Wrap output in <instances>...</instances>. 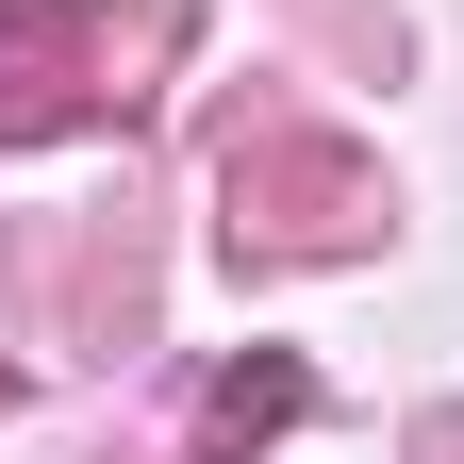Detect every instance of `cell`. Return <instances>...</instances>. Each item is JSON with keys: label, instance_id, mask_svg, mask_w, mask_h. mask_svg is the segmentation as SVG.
Listing matches in <instances>:
<instances>
[{"label": "cell", "instance_id": "1", "mask_svg": "<svg viewBox=\"0 0 464 464\" xmlns=\"http://www.w3.org/2000/svg\"><path fill=\"white\" fill-rule=\"evenodd\" d=\"M282 415H299V365H249V382H216V448H249V431H282Z\"/></svg>", "mask_w": 464, "mask_h": 464}]
</instances>
